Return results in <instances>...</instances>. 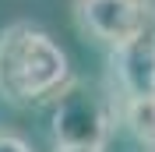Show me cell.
Returning a JSON list of instances; mask_svg holds the SVG:
<instances>
[{"label":"cell","mask_w":155,"mask_h":152,"mask_svg":"<svg viewBox=\"0 0 155 152\" xmlns=\"http://www.w3.org/2000/svg\"><path fill=\"white\" fill-rule=\"evenodd\" d=\"M0 152H32V145L25 142L18 131H7V127H0Z\"/></svg>","instance_id":"cell-6"},{"label":"cell","mask_w":155,"mask_h":152,"mask_svg":"<svg viewBox=\"0 0 155 152\" xmlns=\"http://www.w3.org/2000/svg\"><path fill=\"white\" fill-rule=\"evenodd\" d=\"M124 120L141 145H152L155 142V95L124 99Z\"/></svg>","instance_id":"cell-5"},{"label":"cell","mask_w":155,"mask_h":152,"mask_svg":"<svg viewBox=\"0 0 155 152\" xmlns=\"http://www.w3.org/2000/svg\"><path fill=\"white\" fill-rule=\"evenodd\" d=\"M109 67H113L116 88L124 99L155 95V0H152L145 25L127 43L109 46Z\"/></svg>","instance_id":"cell-3"},{"label":"cell","mask_w":155,"mask_h":152,"mask_svg":"<svg viewBox=\"0 0 155 152\" xmlns=\"http://www.w3.org/2000/svg\"><path fill=\"white\" fill-rule=\"evenodd\" d=\"M152 0H74V21L85 36L120 46L145 25Z\"/></svg>","instance_id":"cell-4"},{"label":"cell","mask_w":155,"mask_h":152,"mask_svg":"<svg viewBox=\"0 0 155 152\" xmlns=\"http://www.w3.org/2000/svg\"><path fill=\"white\" fill-rule=\"evenodd\" d=\"M71 81V60L49 32L28 21H14L0 32V99L32 106Z\"/></svg>","instance_id":"cell-1"},{"label":"cell","mask_w":155,"mask_h":152,"mask_svg":"<svg viewBox=\"0 0 155 152\" xmlns=\"http://www.w3.org/2000/svg\"><path fill=\"white\" fill-rule=\"evenodd\" d=\"M113 134V113L95 92L71 78L57 92L53 142L57 149H102Z\"/></svg>","instance_id":"cell-2"},{"label":"cell","mask_w":155,"mask_h":152,"mask_svg":"<svg viewBox=\"0 0 155 152\" xmlns=\"http://www.w3.org/2000/svg\"><path fill=\"white\" fill-rule=\"evenodd\" d=\"M53 152H102V149H53Z\"/></svg>","instance_id":"cell-7"},{"label":"cell","mask_w":155,"mask_h":152,"mask_svg":"<svg viewBox=\"0 0 155 152\" xmlns=\"http://www.w3.org/2000/svg\"><path fill=\"white\" fill-rule=\"evenodd\" d=\"M145 152H155V142H152V145H145Z\"/></svg>","instance_id":"cell-8"}]
</instances>
